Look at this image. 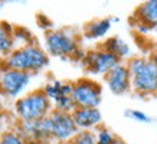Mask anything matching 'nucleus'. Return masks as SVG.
I'll return each mask as SVG.
<instances>
[{
  "instance_id": "nucleus-23",
  "label": "nucleus",
  "mask_w": 157,
  "mask_h": 144,
  "mask_svg": "<svg viewBox=\"0 0 157 144\" xmlns=\"http://www.w3.org/2000/svg\"><path fill=\"white\" fill-rule=\"evenodd\" d=\"M36 22H38V25L42 29H48V30H51V28H52V22H51V20H49L45 14H38Z\"/></svg>"
},
{
  "instance_id": "nucleus-14",
  "label": "nucleus",
  "mask_w": 157,
  "mask_h": 144,
  "mask_svg": "<svg viewBox=\"0 0 157 144\" xmlns=\"http://www.w3.org/2000/svg\"><path fill=\"white\" fill-rule=\"evenodd\" d=\"M101 49H104L107 52L113 53L114 56H117L123 62V59H127L131 55V49H130L128 43L120 36H111V38L105 39L104 42L101 43Z\"/></svg>"
},
{
  "instance_id": "nucleus-2",
  "label": "nucleus",
  "mask_w": 157,
  "mask_h": 144,
  "mask_svg": "<svg viewBox=\"0 0 157 144\" xmlns=\"http://www.w3.org/2000/svg\"><path fill=\"white\" fill-rule=\"evenodd\" d=\"M127 68L131 75V89L141 97L157 95V66L143 56L130 58Z\"/></svg>"
},
{
  "instance_id": "nucleus-27",
  "label": "nucleus",
  "mask_w": 157,
  "mask_h": 144,
  "mask_svg": "<svg viewBox=\"0 0 157 144\" xmlns=\"http://www.w3.org/2000/svg\"><path fill=\"white\" fill-rule=\"evenodd\" d=\"M0 110H2V104H0Z\"/></svg>"
},
{
  "instance_id": "nucleus-11",
  "label": "nucleus",
  "mask_w": 157,
  "mask_h": 144,
  "mask_svg": "<svg viewBox=\"0 0 157 144\" xmlns=\"http://www.w3.org/2000/svg\"><path fill=\"white\" fill-rule=\"evenodd\" d=\"M19 133L23 135V138L26 141H45V140H48L51 137L46 118H42V120L38 121H30V123L20 121Z\"/></svg>"
},
{
  "instance_id": "nucleus-21",
  "label": "nucleus",
  "mask_w": 157,
  "mask_h": 144,
  "mask_svg": "<svg viewBox=\"0 0 157 144\" xmlns=\"http://www.w3.org/2000/svg\"><path fill=\"white\" fill-rule=\"evenodd\" d=\"M71 144H97L94 131H78L71 140Z\"/></svg>"
},
{
  "instance_id": "nucleus-12",
  "label": "nucleus",
  "mask_w": 157,
  "mask_h": 144,
  "mask_svg": "<svg viewBox=\"0 0 157 144\" xmlns=\"http://www.w3.org/2000/svg\"><path fill=\"white\" fill-rule=\"evenodd\" d=\"M134 20H137L138 26L147 29L157 28V0H148L137 6L134 10Z\"/></svg>"
},
{
  "instance_id": "nucleus-8",
  "label": "nucleus",
  "mask_w": 157,
  "mask_h": 144,
  "mask_svg": "<svg viewBox=\"0 0 157 144\" xmlns=\"http://www.w3.org/2000/svg\"><path fill=\"white\" fill-rule=\"evenodd\" d=\"M82 63H84V68L90 74L104 75L105 77L111 69H114L118 63H121V61L117 56H114L113 53L98 48V49L88 51L85 58L82 59Z\"/></svg>"
},
{
  "instance_id": "nucleus-10",
  "label": "nucleus",
  "mask_w": 157,
  "mask_h": 144,
  "mask_svg": "<svg viewBox=\"0 0 157 144\" xmlns=\"http://www.w3.org/2000/svg\"><path fill=\"white\" fill-rule=\"evenodd\" d=\"M72 118L79 131H91L98 128L102 123V115L98 108H75Z\"/></svg>"
},
{
  "instance_id": "nucleus-1",
  "label": "nucleus",
  "mask_w": 157,
  "mask_h": 144,
  "mask_svg": "<svg viewBox=\"0 0 157 144\" xmlns=\"http://www.w3.org/2000/svg\"><path fill=\"white\" fill-rule=\"evenodd\" d=\"M49 65V56L38 45H28L13 49L3 59L0 69H16V71L36 74L43 71Z\"/></svg>"
},
{
  "instance_id": "nucleus-6",
  "label": "nucleus",
  "mask_w": 157,
  "mask_h": 144,
  "mask_svg": "<svg viewBox=\"0 0 157 144\" xmlns=\"http://www.w3.org/2000/svg\"><path fill=\"white\" fill-rule=\"evenodd\" d=\"M32 74L16 69H0V95L9 100H19L29 86Z\"/></svg>"
},
{
  "instance_id": "nucleus-22",
  "label": "nucleus",
  "mask_w": 157,
  "mask_h": 144,
  "mask_svg": "<svg viewBox=\"0 0 157 144\" xmlns=\"http://www.w3.org/2000/svg\"><path fill=\"white\" fill-rule=\"evenodd\" d=\"M124 115L134 121H137V123H150L151 121V118L146 112H143V111H140V110H127L124 112Z\"/></svg>"
},
{
  "instance_id": "nucleus-19",
  "label": "nucleus",
  "mask_w": 157,
  "mask_h": 144,
  "mask_svg": "<svg viewBox=\"0 0 157 144\" xmlns=\"http://www.w3.org/2000/svg\"><path fill=\"white\" fill-rule=\"evenodd\" d=\"M95 134V143L97 144H111L117 137L115 134L107 127H98L94 131Z\"/></svg>"
},
{
  "instance_id": "nucleus-20",
  "label": "nucleus",
  "mask_w": 157,
  "mask_h": 144,
  "mask_svg": "<svg viewBox=\"0 0 157 144\" xmlns=\"http://www.w3.org/2000/svg\"><path fill=\"white\" fill-rule=\"evenodd\" d=\"M52 105L53 110L62 111V112H69V114H72V111L76 108L74 101H72V97H59L52 102Z\"/></svg>"
},
{
  "instance_id": "nucleus-15",
  "label": "nucleus",
  "mask_w": 157,
  "mask_h": 144,
  "mask_svg": "<svg viewBox=\"0 0 157 144\" xmlns=\"http://www.w3.org/2000/svg\"><path fill=\"white\" fill-rule=\"evenodd\" d=\"M13 30L14 26L6 20H0V55L7 56L14 46V39H13Z\"/></svg>"
},
{
  "instance_id": "nucleus-25",
  "label": "nucleus",
  "mask_w": 157,
  "mask_h": 144,
  "mask_svg": "<svg viewBox=\"0 0 157 144\" xmlns=\"http://www.w3.org/2000/svg\"><path fill=\"white\" fill-rule=\"evenodd\" d=\"M111 144H127L125 143V141H124V140H121V138H118V137H117V138L114 140V141H113V143Z\"/></svg>"
},
{
  "instance_id": "nucleus-16",
  "label": "nucleus",
  "mask_w": 157,
  "mask_h": 144,
  "mask_svg": "<svg viewBox=\"0 0 157 144\" xmlns=\"http://www.w3.org/2000/svg\"><path fill=\"white\" fill-rule=\"evenodd\" d=\"M13 39H14V46L20 48V46H28V45H35L33 35L30 30H28L23 26H14L13 30Z\"/></svg>"
},
{
  "instance_id": "nucleus-3",
  "label": "nucleus",
  "mask_w": 157,
  "mask_h": 144,
  "mask_svg": "<svg viewBox=\"0 0 157 144\" xmlns=\"http://www.w3.org/2000/svg\"><path fill=\"white\" fill-rule=\"evenodd\" d=\"M53 110L52 102L42 89H35L25 94L14 102V112L20 121L30 123L46 118Z\"/></svg>"
},
{
  "instance_id": "nucleus-5",
  "label": "nucleus",
  "mask_w": 157,
  "mask_h": 144,
  "mask_svg": "<svg viewBox=\"0 0 157 144\" xmlns=\"http://www.w3.org/2000/svg\"><path fill=\"white\" fill-rule=\"evenodd\" d=\"M102 98V86L91 78H79L74 82L72 101L76 108H98Z\"/></svg>"
},
{
  "instance_id": "nucleus-7",
  "label": "nucleus",
  "mask_w": 157,
  "mask_h": 144,
  "mask_svg": "<svg viewBox=\"0 0 157 144\" xmlns=\"http://www.w3.org/2000/svg\"><path fill=\"white\" fill-rule=\"evenodd\" d=\"M48 128L52 138H56L59 141H71L76 135L79 130L76 128L72 114L69 112H62L58 110H52L51 114L46 117Z\"/></svg>"
},
{
  "instance_id": "nucleus-24",
  "label": "nucleus",
  "mask_w": 157,
  "mask_h": 144,
  "mask_svg": "<svg viewBox=\"0 0 157 144\" xmlns=\"http://www.w3.org/2000/svg\"><path fill=\"white\" fill-rule=\"evenodd\" d=\"M148 59H150V61H151V62L157 66V49H154V51H153L151 55H150V58H148Z\"/></svg>"
},
{
  "instance_id": "nucleus-4",
  "label": "nucleus",
  "mask_w": 157,
  "mask_h": 144,
  "mask_svg": "<svg viewBox=\"0 0 157 144\" xmlns=\"http://www.w3.org/2000/svg\"><path fill=\"white\" fill-rule=\"evenodd\" d=\"M78 39L71 30L51 29L45 33V51L58 58H74L78 52Z\"/></svg>"
},
{
  "instance_id": "nucleus-17",
  "label": "nucleus",
  "mask_w": 157,
  "mask_h": 144,
  "mask_svg": "<svg viewBox=\"0 0 157 144\" xmlns=\"http://www.w3.org/2000/svg\"><path fill=\"white\" fill-rule=\"evenodd\" d=\"M62 86H63V81L55 79V81H51V82H48V84H45L42 88V91L45 92V95L49 98V101L53 102V101L56 100V98H59V97H65L62 94Z\"/></svg>"
},
{
  "instance_id": "nucleus-26",
  "label": "nucleus",
  "mask_w": 157,
  "mask_h": 144,
  "mask_svg": "<svg viewBox=\"0 0 157 144\" xmlns=\"http://www.w3.org/2000/svg\"><path fill=\"white\" fill-rule=\"evenodd\" d=\"M3 59H5V56H3V55H0V66H2V63H3Z\"/></svg>"
},
{
  "instance_id": "nucleus-13",
  "label": "nucleus",
  "mask_w": 157,
  "mask_h": 144,
  "mask_svg": "<svg viewBox=\"0 0 157 144\" xmlns=\"http://www.w3.org/2000/svg\"><path fill=\"white\" fill-rule=\"evenodd\" d=\"M111 26H113V20L109 17L92 19L84 26V36L86 39H91V40L105 38L111 30Z\"/></svg>"
},
{
  "instance_id": "nucleus-9",
  "label": "nucleus",
  "mask_w": 157,
  "mask_h": 144,
  "mask_svg": "<svg viewBox=\"0 0 157 144\" xmlns=\"http://www.w3.org/2000/svg\"><path fill=\"white\" fill-rule=\"evenodd\" d=\"M104 79L108 89L114 95H124L131 91V75L127 68V63H118L114 69H111L105 75Z\"/></svg>"
},
{
  "instance_id": "nucleus-18",
  "label": "nucleus",
  "mask_w": 157,
  "mask_h": 144,
  "mask_svg": "<svg viewBox=\"0 0 157 144\" xmlns=\"http://www.w3.org/2000/svg\"><path fill=\"white\" fill-rule=\"evenodd\" d=\"M0 144H28V141L23 138V135L19 131L7 130L0 134Z\"/></svg>"
}]
</instances>
